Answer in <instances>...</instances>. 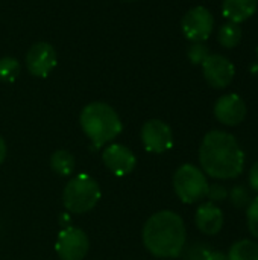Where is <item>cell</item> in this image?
<instances>
[{
	"label": "cell",
	"mask_w": 258,
	"mask_h": 260,
	"mask_svg": "<svg viewBox=\"0 0 258 260\" xmlns=\"http://www.w3.org/2000/svg\"><path fill=\"white\" fill-rule=\"evenodd\" d=\"M214 116L220 123L236 126L246 117V104L236 93L224 94L214 104Z\"/></svg>",
	"instance_id": "12"
},
{
	"label": "cell",
	"mask_w": 258,
	"mask_h": 260,
	"mask_svg": "<svg viewBox=\"0 0 258 260\" xmlns=\"http://www.w3.org/2000/svg\"><path fill=\"white\" fill-rule=\"evenodd\" d=\"M20 75V62L15 58L5 56L0 59V81L14 82Z\"/></svg>",
	"instance_id": "18"
},
{
	"label": "cell",
	"mask_w": 258,
	"mask_h": 260,
	"mask_svg": "<svg viewBox=\"0 0 258 260\" xmlns=\"http://www.w3.org/2000/svg\"><path fill=\"white\" fill-rule=\"evenodd\" d=\"M208 247L207 245H198V247H193L189 253V259L190 260H204L205 254L208 253Z\"/></svg>",
	"instance_id": "23"
},
{
	"label": "cell",
	"mask_w": 258,
	"mask_h": 260,
	"mask_svg": "<svg viewBox=\"0 0 258 260\" xmlns=\"http://www.w3.org/2000/svg\"><path fill=\"white\" fill-rule=\"evenodd\" d=\"M76 166L75 157L67 149H58L50 157V168L61 177H68L73 174Z\"/></svg>",
	"instance_id": "15"
},
{
	"label": "cell",
	"mask_w": 258,
	"mask_h": 260,
	"mask_svg": "<svg viewBox=\"0 0 258 260\" xmlns=\"http://www.w3.org/2000/svg\"><path fill=\"white\" fill-rule=\"evenodd\" d=\"M102 197L99 183L88 174L75 175L64 187L62 204L67 212L82 215L93 210Z\"/></svg>",
	"instance_id": "4"
},
{
	"label": "cell",
	"mask_w": 258,
	"mask_h": 260,
	"mask_svg": "<svg viewBox=\"0 0 258 260\" xmlns=\"http://www.w3.org/2000/svg\"><path fill=\"white\" fill-rule=\"evenodd\" d=\"M228 197H230V201L233 203V206L237 207V209L248 207V206L251 204V201H252L248 187H245L243 184L234 186V187L231 189V192H228Z\"/></svg>",
	"instance_id": "19"
},
{
	"label": "cell",
	"mask_w": 258,
	"mask_h": 260,
	"mask_svg": "<svg viewBox=\"0 0 258 260\" xmlns=\"http://www.w3.org/2000/svg\"><path fill=\"white\" fill-rule=\"evenodd\" d=\"M228 260H258V244L251 239H242L233 244Z\"/></svg>",
	"instance_id": "16"
},
{
	"label": "cell",
	"mask_w": 258,
	"mask_h": 260,
	"mask_svg": "<svg viewBox=\"0 0 258 260\" xmlns=\"http://www.w3.org/2000/svg\"><path fill=\"white\" fill-rule=\"evenodd\" d=\"M202 72L207 82L214 88H225L234 78V66L224 55L214 53L202 62Z\"/></svg>",
	"instance_id": "10"
},
{
	"label": "cell",
	"mask_w": 258,
	"mask_h": 260,
	"mask_svg": "<svg viewBox=\"0 0 258 260\" xmlns=\"http://www.w3.org/2000/svg\"><path fill=\"white\" fill-rule=\"evenodd\" d=\"M224 213L214 203L201 204L195 215L196 227L208 236L217 235L224 227Z\"/></svg>",
	"instance_id": "13"
},
{
	"label": "cell",
	"mask_w": 258,
	"mask_h": 260,
	"mask_svg": "<svg viewBox=\"0 0 258 260\" xmlns=\"http://www.w3.org/2000/svg\"><path fill=\"white\" fill-rule=\"evenodd\" d=\"M213 26L214 17L204 6L190 9L182 18V32L193 43H204L211 35Z\"/></svg>",
	"instance_id": "8"
},
{
	"label": "cell",
	"mask_w": 258,
	"mask_h": 260,
	"mask_svg": "<svg viewBox=\"0 0 258 260\" xmlns=\"http://www.w3.org/2000/svg\"><path fill=\"white\" fill-rule=\"evenodd\" d=\"M90 248L88 236L78 227H65L59 232L55 250L61 260H82Z\"/></svg>",
	"instance_id": "6"
},
{
	"label": "cell",
	"mask_w": 258,
	"mask_h": 260,
	"mask_svg": "<svg viewBox=\"0 0 258 260\" xmlns=\"http://www.w3.org/2000/svg\"><path fill=\"white\" fill-rule=\"evenodd\" d=\"M187 55L193 64H202L210 56V49L205 43H192L187 50Z\"/></svg>",
	"instance_id": "20"
},
{
	"label": "cell",
	"mask_w": 258,
	"mask_h": 260,
	"mask_svg": "<svg viewBox=\"0 0 258 260\" xmlns=\"http://www.w3.org/2000/svg\"><path fill=\"white\" fill-rule=\"evenodd\" d=\"M204 260H228V256H227V254H224L222 251L208 250V253L205 254Z\"/></svg>",
	"instance_id": "25"
},
{
	"label": "cell",
	"mask_w": 258,
	"mask_h": 260,
	"mask_svg": "<svg viewBox=\"0 0 258 260\" xmlns=\"http://www.w3.org/2000/svg\"><path fill=\"white\" fill-rule=\"evenodd\" d=\"M141 143L148 152L163 154L173 146V133L166 122L151 119L141 128Z\"/></svg>",
	"instance_id": "7"
},
{
	"label": "cell",
	"mask_w": 258,
	"mask_h": 260,
	"mask_svg": "<svg viewBox=\"0 0 258 260\" xmlns=\"http://www.w3.org/2000/svg\"><path fill=\"white\" fill-rule=\"evenodd\" d=\"M79 122L82 131L91 140L94 148H102L109 143L123 129L116 110L105 102H91L84 107Z\"/></svg>",
	"instance_id": "3"
},
{
	"label": "cell",
	"mask_w": 258,
	"mask_h": 260,
	"mask_svg": "<svg viewBox=\"0 0 258 260\" xmlns=\"http://www.w3.org/2000/svg\"><path fill=\"white\" fill-rule=\"evenodd\" d=\"M207 198L210 200V203H222L228 198V190L224 184H219V183L210 184Z\"/></svg>",
	"instance_id": "22"
},
{
	"label": "cell",
	"mask_w": 258,
	"mask_h": 260,
	"mask_svg": "<svg viewBox=\"0 0 258 260\" xmlns=\"http://www.w3.org/2000/svg\"><path fill=\"white\" fill-rule=\"evenodd\" d=\"M248 181H249V186L254 192L258 193V161L252 165L251 171H249V177H248Z\"/></svg>",
	"instance_id": "24"
},
{
	"label": "cell",
	"mask_w": 258,
	"mask_h": 260,
	"mask_svg": "<svg viewBox=\"0 0 258 260\" xmlns=\"http://www.w3.org/2000/svg\"><path fill=\"white\" fill-rule=\"evenodd\" d=\"M143 244L155 257H178L186 245L187 232L182 218L172 210L154 213L143 227Z\"/></svg>",
	"instance_id": "2"
},
{
	"label": "cell",
	"mask_w": 258,
	"mask_h": 260,
	"mask_svg": "<svg viewBox=\"0 0 258 260\" xmlns=\"http://www.w3.org/2000/svg\"><path fill=\"white\" fill-rule=\"evenodd\" d=\"M208 180L202 169L195 165H182L173 175V189L176 197L186 204H195L207 197Z\"/></svg>",
	"instance_id": "5"
},
{
	"label": "cell",
	"mask_w": 258,
	"mask_h": 260,
	"mask_svg": "<svg viewBox=\"0 0 258 260\" xmlns=\"http://www.w3.org/2000/svg\"><path fill=\"white\" fill-rule=\"evenodd\" d=\"M258 0H224L222 12L228 21L242 23L257 11Z\"/></svg>",
	"instance_id": "14"
},
{
	"label": "cell",
	"mask_w": 258,
	"mask_h": 260,
	"mask_svg": "<svg viewBox=\"0 0 258 260\" xmlns=\"http://www.w3.org/2000/svg\"><path fill=\"white\" fill-rule=\"evenodd\" d=\"M102 160L106 169L114 174L116 177H126L129 175L137 165V158L134 152L120 143H111L102 152Z\"/></svg>",
	"instance_id": "9"
},
{
	"label": "cell",
	"mask_w": 258,
	"mask_h": 260,
	"mask_svg": "<svg viewBox=\"0 0 258 260\" xmlns=\"http://www.w3.org/2000/svg\"><path fill=\"white\" fill-rule=\"evenodd\" d=\"M27 70L38 78H46L56 66L55 49L44 41L35 43L26 53Z\"/></svg>",
	"instance_id": "11"
},
{
	"label": "cell",
	"mask_w": 258,
	"mask_h": 260,
	"mask_svg": "<svg viewBox=\"0 0 258 260\" xmlns=\"http://www.w3.org/2000/svg\"><path fill=\"white\" fill-rule=\"evenodd\" d=\"M5 157H6V143H5L3 137L0 136V165L5 161Z\"/></svg>",
	"instance_id": "26"
},
{
	"label": "cell",
	"mask_w": 258,
	"mask_h": 260,
	"mask_svg": "<svg viewBox=\"0 0 258 260\" xmlns=\"http://www.w3.org/2000/svg\"><path fill=\"white\" fill-rule=\"evenodd\" d=\"M219 43L227 47V49H233L236 47L240 40H242V29H240V24L237 23H233V21H228L225 23L220 29H219Z\"/></svg>",
	"instance_id": "17"
},
{
	"label": "cell",
	"mask_w": 258,
	"mask_h": 260,
	"mask_svg": "<svg viewBox=\"0 0 258 260\" xmlns=\"http://www.w3.org/2000/svg\"><path fill=\"white\" fill-rule=\"evenodd\" d=\"M257 56H258V47H257Z\"/></svg>",
	"instance_id": "27"
},
{
	"label": "cell",
	"mask_w": 258,
	"mask_h": 260,
	"mask_svg": "<svg viewBox=\"0 0 258 260\" xmlns=\"http://www.w3.org/2000/svg\"><path fill=\"white\" fill-rule=\"evenodd\" d=\"M202 172L216 180L237 178L245 168V154L237 139L227 131H210L199 148Z\"/></svg>",
	"instance_id": "1"
},
{
	"label": "cell",
	"mask_w": 258,
	"mask_h": 260,
	"mask_svg": "<svg viewBox=\"0 0 258 260\" xmlns=\"http://www.w3.org/2000/svg\"><path fill=\"white\" fill-rule=\"evenodd\" d=\"M246 221H248V229L252 236L258 239V197L251 201L246 210Z\"/></svg>",
	"instance_id": "21"
}]
</instances>
